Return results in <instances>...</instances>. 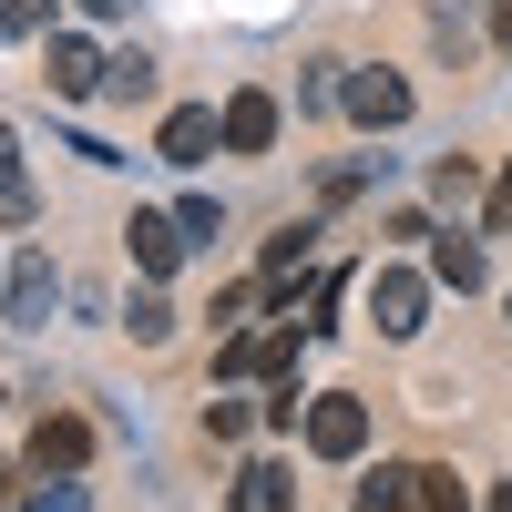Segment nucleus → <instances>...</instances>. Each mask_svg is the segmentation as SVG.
Instances as JSON below:
<instances>
[{
	"instance_id": "nucleus-23",
	"label": "nucleus",
	"mask_w": 512,
	"mask_h": 512,
	"mask_svg": "<svg viewBox=\"0 0 512 512\" xmlns=\"http://www.w3.org/2000/svg\"><path fill=\"white\" fill-rule=\"evenodd\" d=\"M21 512H82V502H72V492L52 482V492H21Z\"/></svg>"
},
{
	"instance_id": "nucleus-19",
	"label": "nucleus",
	"mask_w": 512,
	"mask_h": 512,
	"mask_svg": "<svg viewBox=\"0 0 512 512\" xmlns=\"http://www.w3.org/2000/svg\"><path fill=\"white\" fill-rule=\"evenodd\" d=\"M31 31H52V0H0V41H31Z\"/></svg>"
},
{
	"instance_id": "nucleus-6",
	"label": "nucleus",
	"mask_w": 512,
	"mask_h": 512,
	"mask_svg": "<svg viewBox=\"0 0 512 512\" xmlns=\"http://www.w3.org/2000/svg\"><path fill=\"white\" fill-rule=\"evenodd\" d=\"M349 512H431V461H379L349 492Z\"/></svg>"
},
{
	"instance_id": "nucleus-22",
	"label": "nucleus",
	"mask_w": 512,
	"mask_h": 512,
	"mask_svg": "<svg viewBox=\"0 0 512 512\" xmlns=\"http://www.w3.org/2000/svg\"><path fill=\"white\" fill-rule=\"evenodd\" d=\"M431 512H472V492H461L451 472H431Z\"/></svg>"
},
{
	"instance_id": "nucleus-13",
	"label": "nucleus",
	"mask_w": 512,
	"mask_h": 512,
	"mask_svg": "<svg viewBox=\"0 0 512 512\" xmlns=\"http://www.w3.org/2000/svg\"><path fill=\"white\" fill-rule=\"evenodd\" d=\"M318 256V226H287V236H267V287H287L297 267Z\"/></svg>"
},
{
	"instance_id": "nucleus-20",
	"label": "nucleus",
	"mask_w": 512,
	"mask_h": 512,
	"mask_svg": "<svg viewBox=\"0 0 512 512\" xmlns=\"http://www.w3.org/2000/svg\"><path fill=\"white\" fill-rule=\"evenodd\" d=\"M246 420H256L246 400H205V441H246Z\"/></svg>"
},
{
	"instance_id": "nucleus-16",
	"label": "nucleus",
	"mask_w": 512,
	"mask_h": 512,
	"mask_svg": "<svg viewBox=\"0 0 512 512\" xmlns=\"http://www.w3.org/2000/svg\"><path fill=\"white\" fill-rule=\"evenodd\" d=\"M103 93H123V103H154V62L144 52H113V82Z\"/></svg>"
},
{
	"instance_id": "nucleus-4",
	"label": "nucleus",
	"mask_w": 512,
	"mask_h": 512,
	"mask_svg": "<svg viewBox=\"0 0 512 512\" xmlns=\"http://www.w3.org/2000/svg\"><path fill=\"white\" fill-rule=\"evenodd\" d=\"M41 82H52V103H93L113 82V52H93L82 31H52V52H41Z\"/></svg>"
},
{
	"instance_id": "nucleus-14",
	"label": "nucleus",
	"mask_w": 512,
	"mask_h": 512,
	"mask_svg": "<svg viewBox=\"0 0 512 512\" xmlns=\"http://www.w3.org/2000/svg\"><path fill=\"white\" fill-rule=\"evenodd\" d=\"M338 93H349V62H308L297 72V113H328Z\"/></svg>"
},
{
	"instance_id": "nucleus-21",
	"label": "nucleus",
	"mask_w": 512,
	"mask_h": 512,
	"mask_svg": "<svg viewBox=\"0 0 512 512\" xmlns=\"http://www.w3.org/2000/svg\"><path fill=\"white\" fill-rule=\"evenodd\" d=\"M482 226H492V236H512V164H502L492 195H482Z\"/></svg>"
},
{
	"instance_id": "nucleus-7",
	"label": "nucleus",
	"mask_w": 512,
	"mask_h": 512,
	"mask_svg": "<svg viewBox=\"0 0 512 512\" xmlns=\"http://www.w3.org/2000/svg\"><path fill=\"white\" fill-rule=\"evenodd\" d=\"M82 461H93V420H72V410H41V431H31V472L72 482Z\"/></svg>"
},
{
	"instance_id": "nucleus-15",
	"label": "nucleus",
	"mask_w": 512,
	"mask_h": 512,
	"mask_svg": "<svg viewBox=\"0 0 512 512\" xmlns=\"http://www.w3.org/2000/svg\"><path fill=\"white\" fill-rule=\"evenodd\" d=\"M0 205L31 216V175H21V134H11V123H0Z\"/></svg>"
},
{
	"instance_id": "nucleus-12",
	"label": "nucleus",
	"mask_w": 512,
	"mask_h": 512,
	"mask_svg": "<svg viewBox=\"0 0 512 512\" xmlns=\"http://www.w3.org/2000/svg\"><path fill=\"white\" fill-rule=\"evenodd\" d=\"M287 472H277V461H246V472H236V512H287Z\"/></svg>"
},
{
	"instance_id": "nucleus-11",
	"label": "nucleus",
	"mask_w": 512,
	"mask_h": 512,
	"mask_svg": "<svg viewBox=\"0 0 512 512\" xmlns=\"http://www.w3.org/2000/svg\"><path fill=\"white\" fill-rule=\"evenodd\" d=\"M431 277L472 297V287H482V246H472V236H431Z\"/></svg>"
},
{
	"instance_id": "nucleus-2",
	"label": "nucleus",
	"mask_w": 512,
	"mask_h": 512,
	"mask_svg": "<svg viewBox=\"0 0 512 512\" xmlns=\"http://www.w3.org/2000/svg\"><path fill=\"white\" fill-rule=\"evenodd\" d=\"M308 451L318 461H359L369 451V400L359 390H318L308 400Z\"/></svg>"
},
{
	"instance_id": "nucleus-18",
	"label": "nucleus",
	"mask_w": 512,
	"mask_h": 512,
	"mask_svg": "<svg viewBox=\"0 0 512 512\" xmlns=\"http://www.w3.org/2000/svg\"><path fill=\"white\" fill-rule=\"evenodd\" d=\"M431 195H441V205H472V195H482V164H472V154H451L441 175H431Z\"/></svg>"
},
{
	"instance_id": "nucleus-26",
	"label": "nucleus",
	"mask_w": 512,
	"mask_h": 512,
	"mask_svg": "<svg viewBox=\"0 0 512 512\" xmlns=\"http://www.w3.org/2000/svg\"><path fill=\"white\" fill-rule=\"evenodd\" d=\"M0 287H11V267H0Z\"/></svg>"
},
{
	"instance_id": "nucleus-17",
	"label": "nucleus",
	"mask_w": 512,
	"mask_h": 512,
	"mask_svg": "<svg viewBox=\"0 0 512 512\" xmlns=\"http://www.w3.org/2000/svg\"><path fill=\"white\" fill-rule=\"evenodd\" d=\"M123 328H134L144 349H164V338H175V308H164V297H134V308H123Z\"/></svg>"
},
{
	"instance_id": "nucleus-1",
	"label": "nucleus",
	"mask_w": 512,
	"mask_h": 512,
	"mask_svg": "<svg viewBox=\"0 0 512 512\" xmlns=\"http://www.w3.org/2000/svg\"><path fill=\"white\" fill-rule=\"evenodd\" d=\"M431 287L441 277H420V267H369V328L379 338H420L431 328Z\"/></svg>"
},
{
	"instance_id": "nucleus-3",
	"label": "nucleus",
	"mask_w": 512,
	"mask_h": 512,
	"mask_svg": "<svg viewBox=\"0 0 512 512\" xmlns=\"http://www.w3.org/2000/svg\"><path fill=\"white\" fill-rule=\"evenodd\" d=\"M338 113H349L359 134H400V123H410V82H400L390 62H369V72H349V93H338Z\"/></svg>"
},
{
	"instance_id": "nucleus-8",
	"label": "nucleus",
	"mask_w": 512,
	"mask_h": 512,
	"mask_svg": "<svg viewBox=\"0 0 512 512\" xmlns=\"http://www.w3.org/2000/svg\"><path fill=\"white\" fill-rule=\"evenodd\" d=\"M277 123H287V103L267 93V82L226 93V154H267V144H277Z\"/></svg>"
},
{
	"instance_id": "nucleus-9",
	"label": "nucleus",
	"mask_w": 512,
	"mask_h": 512,
	"mask_svg": "<svg viewBox=\"0 0 512 512\" xmlns=\"http://www.w3.org/2000/svg\"><path fill=\"white\" fill-rule=\"evenodd\" d=\"M123 246H134V267H144V277H175L195 236H185V216H144V205H134V226H123Z\"/></svg>"
},
{
	"instance_id": "nucleus-25",
	"label": "nucleus",
	"mask_w": 512,
	"mask_h": 512,
	"mask_svg": "<svg viewBox=\"0 0 512 512\" xmlns=\"http://www.w3.org/2000/svg\"><path fill=\"white\" fill-rule=\"evenodd\" d=\"M482 512H512V482H502V492H492V502H482Z\"/></svg>"
},
{
	"instance_id": "nucleus-5",
	"label": "nucleus",
	"mask_w": 512,
	"mask_h": 512,
	"mask_svg": "<svg viewBox=\"0 0 512 512\" xmlns=\"http://www.w3.org/2000/svg\"><path fill=\"white\" fill-rule=\"evenodd\" d=\"M164 164H205V154H226V103H175L164 113V134H154Z\"/></svg>"
},
{
	"instance_id": "nucleus-24",
	"label": "nucleus",
	"mask_w": 512,
	"mask_h": 512,
	"mask_svg": "<svg viewBox=\"0 0 512 512\" xmlns=\"http://www.w3.org/2000/svg\"><path fill=\"white\" fill-rule=\"evenodd\" d=\"M492 41H502V52H512V0H492Z\"/></svg>"
},
{
	"instance_id": "nucleus-10",
	"label": "nucleus",
	"mask_w": 512,
	"mask_h": 512,
	"mask_svg": "<svg viewBox=\"0 0 512 512\" xmlns=\"http://www.w3.org/2000/svg\"><path fill=\"white\" fill-rule=\"evenodd\" d=\"M41 308H52V256H11V287H0V318H11V328H41Z\"/></svg>"
}]
</instances>
